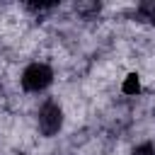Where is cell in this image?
<instances>
[{
  "label": "cell",
  "mask_w": 155,
  "mask_h": 155,
  "mask_svg": "<svg viewBox=\"0 0 155 155\" xmlns=\"http://www.w3.org/2000/svg\"><path fill=\"white\" fill-rule=\"evenodd\" d=\"M36 128L44 138H53L58 136V131L63 128V107L56 99H46L39 111H36Z\"/></svg>",
  "instance_id": "7a4b0ae2"
},
{
  "label": "cell",
  "mask_w": 155,
  "mask_h": 155,
  "mask_svg": "<svg viewBox=\"0 0 155 155\" xmlns=\"http://www.w3.org/2000/svg\"><path fill=\"white\" fill-rule=\"evenodd\" d=\"M121 90H124V94H138V92H140V78H138L136 73L126 75V80H124Z\"/></svg>",
  "instance_id": "8992f818"
},
{
  "label": "cell",
  "mask_w": 155,
  "mask_h": 155,
  "mask_svg": "<svg viewBox=\"0 0 155 155\" xmlns=\"http://www.w3.org/2000/svg\"><path fill=\"white\" fill-rule=\"evenodd\" d=\"M75 12H78L80 17H85V19H94V17L102 12V5H99V2H87V0H82V2H75Z\"/></svg>",
  "instance_id": "277c9868"
},
{
  "label": "cell",
  "mask_w": 155,
  "mask_h": 155,
  "mask_svg": "<svg viewBox=\"0 0 155 155\" xmlns=\"http://www.w3.org/2000/svg\"><path fill=\"white\" fill-rule=\"evenodd\" d=\"M136 17L140 22H148V24H155V0H143L136 5Z\"/></svg>",
  "instance_id": "3957f363"
},
{
  "label": "cell",
  "mask_w": 155,
  "mask_h": 155,
  "mask_svg": "<svg viewBox=\"0 0 155 155\" xmlns=\"http://www.w3.org/2000/svg\"><path fill=\"white\" fill-rule=\"evenodd\" d=\"M29 12H34L36 17H41V15H46V12H53L56 7H58V2H27L24 5Z\"/></svg>",
  "instance_id": "5b68a950"
},
{
  "label": "cell",
  "mask_w": 155,
  "mask_h": 155,
  "mask_svg": "<svg viewBox=\"0 0 155 155\" xmlns=\"http://www.w3.org/2000/svg\"><path fill=\"white\" fill-rule=\"evenodd\" d=\"M19 82H22L24 92L39 94V92H44V90L51 87V82H53V68L48 63H44V61H34V63H29L22 70Z\"/></svg>",
  "instance_id": "6da1fadb"
},
{
  "label": "cell",
  "mask_w": 155,
  "mask_h": 155,
  "mask_svg": "<svg viewBox=\"0 0 155 155\" xmlns=\"http://www.w3.org/2000/svg\"><path fill=\"white\" fill-rule=\"evenodd\" d=\"M131 155H155V143H153V140L136 143V145L131 148Z\"/></svg>",
  "instance_id": "52a82bcc"
}]
</instances>
